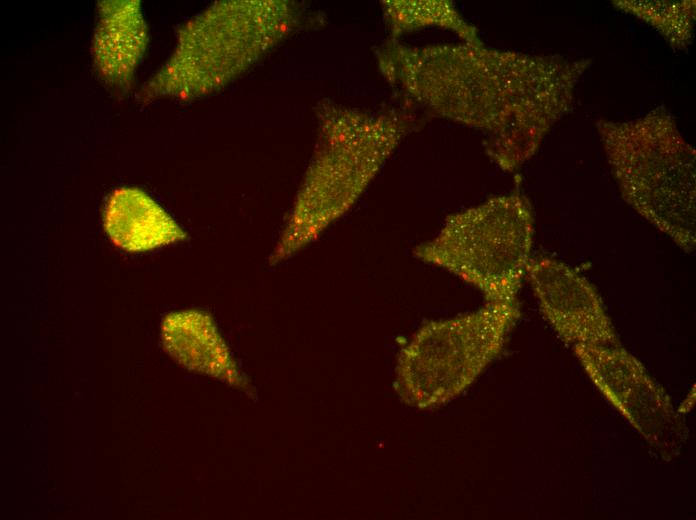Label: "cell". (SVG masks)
Returning a JSON list of instances; mask_svg holds the SVG:
<instances>
[{
  "instance_id": "cell-1",
  "label": "cell",
  "mask_w": 696,
  "mask_h": 520,
  "mask_svg": "<svg viewBox=\"0 0 696 520\" xmlns=\"http://www.w3.org/2000/svg\"><path fill=\"white\" fill-rule=\"evenodd\" d=\"M442 49L452 60L436 48L452 65V70L442 66L450 76L395 71L394 77L432 79L396 85L428 109L484 132L489 156L504 171L534 155L571 108L575 88L590 65L587 59L524 55L486 49L481 43Z\"/></svg>"
},
{
  "instance_id": "cell-2",
  "label": "cell",
  "mask_w": 696,
  "mask_h": 520,
  "mask_svg": "<svg viewBox=\"0 0 696 520\" xmlns=\"http://www.w3.org/2000/svg\"><path fill=\"white\" fill-rule=\"evenodd\" d=\"M297 20L289 1L215 2L181 27L171 56L140 96L191 100L216 92L285 38Z\"/></svg>"
},
{
  "instance_id": "cell-3",
  "label": "cell",
  "mask_w": 696,
  "mask_h": 520,
  "mask_svg": "<svg viewBox=\"0 0 696 520\" xmlns=\"http://www.w3.org/2000/svg\"><path fill=\"white\" fill-rule=\"evenodd\" d=\"M318 144L274 251L277 262L313 241L359 198L402 137L392 115L319 108Z\"/></svg>"
},
{
  "instance_id": "cell-4",
  "label": "cell",
  "mask_w": 696,
  "mask_h": 520,
  "mask_svg": "<svg viewBox=\"0 0 696 520\" xmlns=\"http://www.w3.org/2000/svg\"><path fill=\"white\" fill-rule=\"evenodd\" d=\"M622 198L686 252L695 249V150L658 107L639 119L596 124Z\"/></svg>"
},
{
  "instance_id": "cell-5",
  "label": "cell",
  "mask_w": 696,
  "mask_h": 520,
  "mask_svg": "<svg viewBox=\"0 0 696 520\" xmlns=\"http://www.w3.org/2000/svg\"><path fill=\"white\" fill-rule=\"evenodd\" d=\"M533 235L529 202L519 194L503 195L449 216L413 254L474 286L486 302H517Z\"/></svg>"
},
{
  "instance_id": "cell-6",
  "label": "cell",
  "mask_w": 696,
  "mask_h": 520,
  "mask_svg": "<svg viewBox=\"0 0 696 520\" xmlns=\"http://www.w3.org/2000/svg\"><path fill=\"white\" fill-rule=\"evenodd\" d=\"M518 317L517 302H486L424 324L398 356L394 385L400 400L430 409L455 399L500 354Z\"/></svg>"
},
{
  "instance_id": "cell-7",
  "label": "cell",
  "mask_w": 696,
  "mask_h": 520,
  "mask_svg": "<svg viewBox=\"0 0 696 520\" xmlns=\"http://www.w3.org/2000/svg\"><path fill=\"white\" fill-rule=\"evenodd\" d=\"M586 374L607 400L665 460L686 443L688 428L665 390L622 346L574 345Z\"/></svg>"
},
{
  "instance_id": "cell-8",
  "label": "cell",
  "mask_w": 696,
  "mask_h": 520,
  "mask_svg": "<svg viewBox=\"0 0 696 520\" xmlns=\"http://www.w3.org/2000/svg\"><path fill=\"white\" fill-rule=\"evenodd\" d=\"M526 277L544 318L572 346H621L594 285L570 265L549 257L531 258Z\"/></svg>"
},
{
  "instance_id": "cell-9",
  "label": "cell",
  "mask_w": 696,
  "mask_h": 520,
  "mask_svg": "<svg viewBox=\"0 0 696 520\" xmlns=\"http://www.w3.org/2000/svg\"><path fill=\"white\" fill-rule=\"evenodd\" d=\"M92 39L94 67L111 89L126 93L148 45V29L138 0L98 3Z\"/></svg>"
},
{
  "instance_id": "cell-10",
  "label": "cell",
  "mask_w": 696,
  "mask_h": 520,
  "mask_svg": "<svg viewBox=\"0 0 696 520\" xmlns=\"http://www.w3.org/2000/svg\"><path fill=\"white\" fill-rule=\"evenodd\" d=\"M103 223L111 241L129 252L151 250L187 237L174 219L138 188L115 190L106 203Z\"/></svg>"
},
{
  "instance_id": "cell-11",
  "label": "cell",
  "mask_w": 696,
  "mask_h": 520,
  "mask_svg": "<svg viewBox=\"0 0 696 520\" xmlns=\"http://www.w3.org/2000/svg\"><path fill=\"white\" fill-rule=\"evenodd\" d=\"M164 349L180 365L240 384L230 352L211 318L199 311L169 314L162 322Z\"/></svg>"
},
{
  "instance_id": "cell-12",
  "label": "cell",
  "mask_w": 696,
  "mask_h": 520,
  "mask_svg": "<svg viewBox=\"0 0 696 520\" xmlns=\"http://www.w3.org/2000/svg\"><path fill=\"white\" fill-rule=\"evenodd\" d=\"M619 9L655 27L671 45L683 49L690 44L695 2L693 1H617Z\"/></svg>"
}]
</instances>
